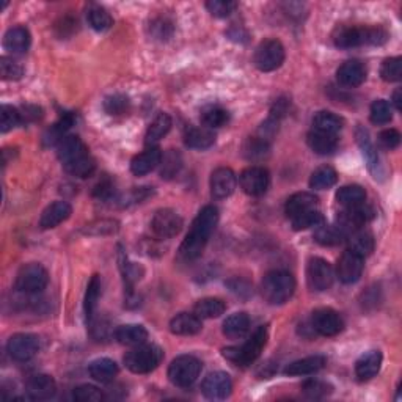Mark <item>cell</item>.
Instances as JSON below:
<instances>
[{"instance_id":"d590c367","label":"cell","mask_w":402,"mask_h":402,"mask_svg":"<svg viewBox=\"0 0 402 402\" xmlns=\"http://www.w3.org/2000/svg\"><path fill=\"white\" fill-rule=\"evenodd\" d=\"M346 233L338 227V225H325L321 223L315 229V239L317 244L325 247L340 245L341 242L346 241Z\"/></svg>"},{"instance_id":"f6af8a7d","label":"cell","mask_w":402,"mask_h":402,"mask_svg":"<svg viewBox=\"0 0 402 402\" xmlns=\"http://www.w3.org/2000/svg\"><path fill=\"white\" fill-rule=\"evenodd\" d=\"M116 231L118 222L112 220V218H101V220H94L82 228V233L88 236H109L115 234Z\"/></svg>"},{"instance_id":"44dd1931","label":"cell","mask_w":402,"mask_h":402,"mask_svg":"<svg viewBox=\"0 0 402 402\" xmlns=\"http://www.w3.org/2000/svg\"><path fill=\"white\" fill-rule=\"evenodd\" d=\"M57 383L47 374H37L27 382V394L33 401H46L54 398Z\"/></svg>"},{"instance_id":"f35d334b","label":"cell","mask_w":402,"mask_h":402,"mask_svg":"<svg viewBox=\"0 0 402 402\" xmlns=\"http://www.w3.org/2000/svg\"><path fill=\"white\" fill-rule=\"evenodd\" d=\"M336 200L344 208H353V206H360L365 203L366 191L362 186L351 184L342 186L338 192H336Z\"/></svg>"},{"instance_id":"c3c4849f","label":"cell","mask_w":402,"mask_h":402,"mask_svg":"<svg viewBox=\"0 0 402 402\" xmlns=\"http://www.w3.org/2000/svg\"><path fill=\"white\" fill-rule=\"evenodd\" d=\"M393 109L385 99H377L371 104V121L374 124H387L392 121Z\"/></svg>"},{"instance_id":"2e32d148","label":"cell","mask_w":402,"mask_h":402,"mask_svg":"<svg viewBox=\"0 0 402 402\" xmlns=\"http://www.w3.org/2000/svg\"><path fill=\"white\" fill-rule=\"evenodd\" d=\"M365 268V258H362L352 250H346L338 259V265H336V275L341 283L344 285H352L357 283L360 277L363 274Z\"/></svg>"},{"instance_id":"91938a15","label":"cell","mask_w":402,"mask_h":402,"mask_svg":"<svg viewBox=\"0 0 402 402\" xmlns=\"http://www.w3.org/2000/svg\"><path fill=\"white\" fill-rule=\"evenodd\" d=\"M402 98H401V90H396L394 94H393V104L396 105V109L401 110L402 109Z\"/></svg>"},{"instance_id":"6da1fadb","label":"cell","mask_w":402,"mask_h":402,"mask_svg":"<svg viewBox=\"0 0 402 402\" xmlns=\"http://www.w3.org/2000/svg\"><path fill=\"white\" fill-rule=\"evenodd\" d=\"M218 223V209L216 206H204L198 212L192 223L191 231L187 233L186 239L180 247V255L184 259H195L203 253L206 244L214 233Z\"/></svg>"},{"instance_id":"d6a6232c","label":"cell","mask_w":402,"mask_h":402,"mask_svg":"<svg viewBox=\"0 0 402 402\" xmlns=\"http://www.w3.org/2000/svg\"><path fill=\"white\" fill-rule=\"evenodd\" d=\"M308 146L311 148L316 155H332V152L336 150L338 146V139L333 134H327V132H321V131H313L308 134Z\"/></svg>"},{"instance_id":"83f0119b","label":"cell","mask_w":402,"mask_h":402,"mask_svg":"<svg viewBox=\"0 0 402 402\" xmlns=\"http://www.w3.org/2000/svg\"><path fill=\"white\" fill-rule=\"evenodd\" d=\"M115 340L124 346H139L148 340V330L143 325L126 324L115 330Z\"/></svg>"},{"instance_id":"ac0fdd59","label":"cell","mask_w":402,"mask_h":402,"mask_svg":"<svg viewBox=\"0 0 402 402\" xmlns=\"http://www.w3.org/2000/svg\"><path fill=\"white\" fill-rule=\"evenodd\" d=\"M211 195L216 200H225L233 195L238 184L234 171L228 167H220L212 171L211 175Z\"/></svg>"},{"instance_id":"680465c9","label":"cell","mask_w":402,"mask_h":402,"mask_svg":"<svg viewBox=\"0 0 402 402\" xmlns=\"http://www.w3.org/2000/svg\"><path fill=\"white\" fill-rule=\"evenodd\" d=\"M381 143L387 148V150H394L401 143V134L396 129H385L379 135Z\"/></svg>"},{"instance_id":"9f6ffc18","label":"cell","mask_w":402,"mask_h":402,"mask_svg":"<svg viewBox=\"0 0 402 402\" xmlns=\"http://www.w3.org/2000/svg\"><path fill=\"white\" fill-rule=\"evenodd\" d=\"M73 398L78 402H101L104 399V394L94 385H80L74 388Z\"/></svg>"},{"instance_id":"7a4b0ae2","label":"cell","mask_w":402,"mask_h":402,"mask_svg":"<svg viewBox=\"0 0 402 402\" xmlns=\"http://www.w3.org/2000/svg\"><path fill=\"white\" fill-rule=\"evenodd\" d=\"M57 155L60 159L64 170L76 178H88L93 175L96 164L90 156L87 145L82 141L78 135H67L57 146Z\"/></svg>"},{"instance_id":"d6986e66","label":"cell","mask_w":402,"mask_h":402,"mask_svg":"<svg viewBox=\"0 0 402 402\" xmlns=\"http://www.w3.org/2000/svg\"><path fill=\"white\" fill-rule=\"evenodd\" d=\"M73 214V208L67 201H54L43 211L40 217V227L43 229L57 228L58 225L67 222Z\"/></svg>"},{"instance_id":"5b68a950","label":"cell","mask_w":402,"mask_h":402,"mask_svg":"<svg viewBox=\"0 0 402 402\" xmlns=\"http://www.w3.org/2000/svg\"><path fill=\"white\" fill-rule=\"evenodd\" d=\"M269 332L265 325L258 327L253 335L248 338L242 346H233L223 349V357L233 362L238 366H250L252 363H255L258 357L261 356L263 349L265 347V342H268Z\"/></svg>"},{"instance_id":"ee69618b","label":"cell","mask_w":402,"mask_h":402,"mask_svg":"<svg viewBox=\"0 0 402 402\" xmlns=\"http://www.w3.org/2000/svg\"><path fill=\"white\" fill-rule=\"evenodd\" d=\"M120 268L123 272V279H124V285L128 288V295L131 297L134 294L132 292V286L135 281H139L141 279V274H143V270L141 268H139L137 264L134 263H129L128 261V256L120 253Z\"/></svg>"},{"instance_id":"4fadbf2b","label":"cell","mask_w":402,"mask_h":402,"mask_svg":"<svg viewBox=\"0 0 402 402\" xmlns=\"http://www.w3.org/2000/svg\"><path fill=\"white\" fill-rule=\"evenodd\" d=\"M311 329L322 336H335L342 332L344 321L332 308H319L311 315Z\"/></svg>"},{"instance_id":"8992f818","label":"cell","mask_w":402,"mask_h":402,"mask_svg":"<svg viewBox=\"0 0 402 402\" xmlns=\"http://www.w3.org/2000/svg\"><path fill=\"white\" fill-rule=\"evenodd\" d=\"M164 351L156 344H139L124 356V365L134 374H148L161 365Z\"/></svg>"},{"instance_id":"30bf717a","label":"cell","mask_w":402,"mask_h":402,"mask_svg":"<svg viewBox=\"0 0 402 402\" xmlns=\"http://www.w3.org/2000/svg\"><path fill=\"white\" fill-rule=\"evenodd\" d=\"M239 184L241 189L250 197H259L268 192L270 184V175L264 167H258V165H252L245 170H242L239 175Z\"/></svg>"},{"instance_id":"1f68e13d","label":"cell","mask_w":402,"mask_h":402,"mask_svg":"<svg viewBox=\"0 0 402 402\" xmlns=\"http://www.w3.org/2000/svg\"><path fill=\"white\" fill-rule=\"evenodd\" d=\"M171 129V118L165 112H161L155 120L151 121L145 135V143L148 146H156Z\"/></svg>"},{"instance_id":"f1b7e54d","label":"cell","mask_w":402,"mask_h":402,"mask_svg":"<svg viewBox=\"0 0 402 402\" xmlns=\"http://www.w3.org/2000/svg\"><path fill=\"white\" fill-rule=\"evenodd\" d=\"M325 363H327V358L324 356H311L305 357L297 362H292L291 365H288L285 368L286 376H310L315 374L319 369H322Z\"/></svg>"},{"instance_id":"816d5d0a","label":"cell","mask_w":402,"mask_h":402,"mask_svg":"<svg viewBox=\"0 0 402 402\" xmlns=\"http://www.w3.org/2000/svg\"><path fill=\"white\" fill-rule=\"evenodd\" d=\"M24 74V68L19 62L10 57L0 58V76L3 80H17Z\"/></svg>"},{"instance_id":"6f0895ef","label":"cell","mask_w":402,"mask_h":402,"mask_svg":"<svg viewBox=\"0 0 402 402\" xmlns=\"http://www.w3.org/2000/svg\"><path fill=\"white\" fill-rule=\"evenodd\" d=\"M330 392H332V387L321 381H308L304 383V393L311 399H321Z\"/></svg>"},{"instance_id":"74e56055","label":"cell","mask_w":402,"mask_h":402,"mask_svg":"<svg viewBox=\"0 0 402 402\" xmlns=\"http://www.w3.org/2000/svg\"><path fill=\"white\" fill-rule=\"evenodd\" d=\"M225 310H227V305L225 302L216 297H206L198 300L193 306V313L200 319H216L220 317Z\"/></svg>"},{"instance_id":"4316f807","label":"cell","mask_w":402,"mask_h":402,"mask_svg":"<svg viewBox=\"0 0 402 402\" xmlns=\"http://www.w3.org/2000/svg\"><path fill=\"white\" fill-rule=\"evenodd\" d=\"M346 241L349 242V250L357 253L362 258L371 255V252L374 250V238L365 228H358L347 233Z\"/></svg>"},{"instance_id":"3957f363","label":"cell","mask_w":402,"mask_h":402,"mask_svg":"<svg viewBox=\"0 0 402 402\" xmlns=\"http://www.w3.org/2000/svg\"><path fill=\"white\" fill-rule=\"evenodd\" d=\"M388 33L382 27H347L335 35V46L340 49H352L360 46H382L387 43Z\"/></svg>"},{"instance_id":"b9f144b4","label":"cell","mask_w":402,"mask_h":402,"mask_svg":"<svg viewBox=\"0 0 402 402\" xmlns=\"http://www.w3.org/2000/svg\"><path fill=\"white\" fill-rule=\"evenodd\" d=\"M99 295H101V279H99V275H93L90 283H88V286H87L85 304H84L87 321H91L94 316V310H96V306H98Z\"/></svg>"},{"instance_id":"52a82bcc","label":"cell","mask_w":402,"mask_h":402,"mask_svg":"<svg viewBox=\"0 0 402 402\" xmlns=\"http://www.w3.org/2000/svg\"><path fill=\"white\" fill-rule=\"evenodd\" d=\"M201 372V362L193 356L176 357L168 366V379L176 387L187 388L195 383Z\"/></svg>"},{"instance_id":"8d00e7d4","label":"cell","mask_w":402,"mask_h":402,"mask_svg":"<svg viewBox=\"0 0 402 402\" xmlns=\"http://www.w3.org/2000/svg\"><path fill=\"white\" fill-rule=\"evenodd\" d=\"M342 124H344V121H342L341 116L327 110L319 112V114H316L315 118H313V129H315V131L333 135H338V132L342 129Z\"/></svg>"},{"instance_id":"7c38bea8","label":"cell","mask_w":402,"mask_h":402,"mask_svg":"<svg viewBox=\"0 0 402 402\" xmlns=\"http://www.w3.org/2000/svg\"><path fill=\"white\" fill-rule=\"evenodd\" d=\"M333 269L322 258H311L306 265V281L313 291L322 292L333 285Z\"/></svg>"},{"instance_id":"d4e9b609","label":"cell","mask_w":402,"mask_h":402,"mask_svg":"<svg viewBox=\"0 0 402 402\" xmlns=\"http://www.w3.org/2000/svg\"><path fill=\"white\" fill-rule=\"evenodd\" d=\"M382 353L379 351H369L363 353L356 363V374L360 381H369L379 374L382 368Z\"/></svg>"},{"instance_id":"e0dca14e","label":"cell","mask_w":402,"mask_h":402,"mask_svg":"<svg viewBox=\"0 0 402 402\" xmlns=\"http://www.w3.org/2000/svg\"><path fill=\"white\" fill-rule=\"evenodd\" d=\"M372 217H374V212L368 206H365V203L353 206V208H344V211L338 214V227L347 234L353 229L363 228Z\"/></svg>"},{"instance_id":"ba28073f","label":"cell","mask_w":402,"mask_h":402,"mask_svg":"<svg viewBox=\"0 0 402 402\" xmlns=\"http://www.w3.org/2000/svg\"><path fill=\"white\" fill-rule=\"evenodd\" d=\"M47 283H49V275L47 270L41 264L30 263L22 265L16 275L15 286L17 291L26 294H38L44 291Z\"/></svg>"},{"instance_id":"7bdbcfd3","label":"cell","mask_w":402,"mask_h":402,"mask_svg":"<svg viewBox=\"0 0 402 402\" xmlns=\"http://www.w3.org/2000/svg\"><path fill=\"white\" fill-rule=\"evenodd\" d=\"M229 120V114L222 107H217V105H212V107L204 109L201 112V123L204 124V128L208 129H216L222 128Z\"/></svg>"},{"instance_id":"e575fe53","label":"cell","mask_w":402,"mask_h":402,"mask_svg":"<svg viewBox=\"0 0 402 402\" xmlns=\"http://www.w3.org/2000/svg\"><path fill=\"white\" fill-rule=\"evenodd\" d=\"M88 372L94 381L101 383H109L118 374V365L110 358H98L88 366Z\"/></svg>"},{"instance_id":"bcb514c9","label":"cell","mask_w":402,"mask_h":402,"mask_svg":"<svg viewBox=\"0 0 402 402\" xmlns=\"http://www.w3.org/2000/svg\"><path fill=\"white\" fill-rule=\"evenodd\" d=\"M244 155L250 161H259L269 155V143L265 139L253 137L248 139L244 145Z\"/></svg>"},{"instance_id":"60d3db41","label":"cell","mask_w":402,"mask_h":402,"mask_svg":"<svg viewBox=\"0 0 402 402\" xmlns=\"http://www.w3.org/2000/svg\"><path fill=\"white\" fill-rule=\"evenodd\" d=\"M336 181H338L336 171L329 165H324V167H319L311 173L310 187L315 189V191H327V189L336 184Z\"/></svg>"},{"instance_id":"4dcf8cb0","label":"cell","mask_w":402,"mask_h":402,"mask_svg":"<svg viewBox=\"0 0 402 402\" xmlns=\"http://www.w3.org/2000/svg\"><path fill=\"white\" fill-rule=\"evenodd\" d=\"M250 330V317L247 313H234L223 322V335L229 340L244 338Z\"/></svg>"},{"instance_id":"9a60e30c","label":"cell","mask_w":402,"mask_h":402,"mask_svg":"<svg viewBox=\"0 0 402 402\" xmlns=\"http://www.w3.org/2000/svg\"><path fill=\"white\" fill-rule=\"evenodd\" d=\"M201 392H203L206 398L212 401L227 399L233 392L231 377L222 371L211 372V374L204 377L203 383H201Z\"/></svg>"},{"instance_id":"7402d4cb","label":"cell","mask_w":402,"mask_h":402,"mask_svg":"<svg viewBox=\"0 0 402 402\" xmlns=\"http://www.w3.org/2000/svg\"><path fill=\"white\" fill-rule=\"evenodd\" d=\"M162 162V152L157 146H150L131 161V171L135 176H145Z\"/></svg>"},{"instance_id":"db71d44e","label":"cell","mask_w":402,"mask_h":402,"mask_svg":"<svg viewBox=\"0 0 402 402\" xmlns=\"http://www.w3.org/2000/svg\"><path fill=\"white\" fill-rule=\"evenodd\" d=\"M206 8L209 10V13L216 17H228L234 13V10L238 8V3L233 0H209L206 3Z\"/></svg>"},{"instance_id":"f5cc1de1","label":"cell","mask_w":402,"mask_h":402,"mask_svg":"<svg viewBox=\"0 0 402 402\" xmlns=\"http://www.w3.org/2000/svg\"><path fill=\"white\" fill-rule=\"evenodd\" d=\"M181 156L178 155L176 151H168L167 155L162 156V170H161V175H162V178L165 180H170V178H173V176L178 173L180 168H181Z\"/></svg>"},{"instance_id":"f907efd6","label":"cell","mask_w":402,"mask_h":402,"mask_svg":"<svg viewBox=\"0 0 402 402\" xmlns=\"http://www.w3.org/2000/svg\"><path fill=\"white\" fill-rule=\"evenodd\" d=\"M402 76V58L392 57L387 58L381 67V78L385 82H398Z\"/></svg>"},{"instance_id":"f546056e","label":"cell","mask_w":402,"mask_h":402,"mask_svg":"<svg viewBox=\"0 0 402 402\" xmlns=\"http://www.w3.org/2000/svg\"><path fill=\"white\" fill-rule=\"evenodd\" d=\"M356 137H357L360 148H362V152H363V156L366 159V162H368V168L372 171V173L376 175V178H377V175H381V171H379L381 161H379V155H377L376 146L369 139L368 131H366L365 128L360 126L357 129Z\"/></svg>"},{"instance_id":"8fae6325","label":"cell","mask_w":402,"mask_h":402,"mask_svg":"<svg viewBox=\"0 0 402 402\" xmlns=\"http://www.w3.org/2000/svg\"><path fill=\"white\" fill-rule=\"evenodd\" d=\"M182 218L173 209H159L151 218V229L157 238L171 239L178 236L182 229Z\"/></svg>"},{"instance_id":"ffe728a7","label":"cell","mask_w":402,"mask_h":402,"mask_svg":"<svg viewBox=\"0 0 402 402\" xmlns=\"http://www.w3.org/2000/svg\"><path fill=\"white\" fill-rule=\"evenodd\" d=\"M336 79H338L340 85L347 88L360 87L366 79V68L363 63L358 60H349L344 62L336 71Z\"/></svg>"},{"instance_id":"681fc988","label":"cell","mask_w":402,"mask_h":402,"mask_svg":"<svg viewBox=\"0 0 402 402\" xmlns=\"http://www.w3.org/2000/svg\"><path fill=\"white\" fill-rule=\"evenodd\" d=\"M291 223H292V228L295 229V231H304V229L316 228L321 223H324V217H322L321 212L315 209V211L305 212V214L292 218Z\"/></svg>"},{"instance_id":"cb8c5ba5","label":"cell","mask_w":402,"mask_h":402,"mask_svg":"<svg viewBox=\"0 0 402 402\" xmlns=\"http://www.w3.org/2000/svg\"><path fill=\"white\" fill-rule=\"evenodd\" d=\"M201 319L192 313H180L170 321V332L180 336H192L201 332Z\"/></svg>"},{"instance_id":"9c48e42d","label":"cell","mask_w":402,"mask_h":402,"mask_svg":"<svg viewBox=\"0 0 402 402\" xmlns=\"http://www.w3.org/2000/svg\"><path fill=\"white\" fill-rule=\"evenodd\" d=\"M253 62L263 73L279 69L285 62V47L279 40H265L256 47Z\"/></svg>"},{"instance_id":"603a6c76","label":"cell","mask_w":402,"mask_h":402,"mask_svg":"<svg viewBox=\"0 0 402 402\" xmlns=\"http://www.w3.org/2000/svg\"><path fill=\"white\" fill-rule=\"evenodd\" d=\"M317 209V197L310 192H297L288 198L285 204L286 216L291 218L299 217L305 212Z\"/></svg>"},{"instance_id":"7dc6e473","label":"cell","mask_w":402,"mask_h":402,"mask_svg":"<svg viewBox=\"0 0 402 402\" xmlns=\"http://www.w3.org/2000/svg\"><path fill=\"white\" fill-rule=\"evenodd\" d=\"M21 121H22V118H21L19 110L7 104L2 105V109H0V131H2L3 134L13 131L15 128L19 126Z\"/></svg>"},{"instance_id":"277c9868","label":"cell","mask_w":402,"mask_h":402,"mask_svg":"<svg viewBox=\"0 0 402 402\" xmlns=\"http://www.w3.org/2000/svg\"><path fill=\"white\" fill-rule=\"evenodd\" d=\"M295 279L286 270H272L261 281V294L270 305H283L292 297Z\"/></svg>"},{"instance_id":"11a10c76","label":"cell","mask_w":402,"mask_h":402,"mask_svg":"<svg viewBox=\"0 0 402 402\" xmlns=\"http://www.w3.org/2000/svg\"><path fill=\"white\" fill-rule=\"evenodd\" d=\"M104 109L109 115H124L129 110V99L124 94H112L104 101Z\"/></svg>"},{"instance_id":"ab89813d","label":"cell","mask_w":402,"mask_h":402,"mask_svg":"<svg viewBox=\"0 0 402 402\" xmlns=\"http://www.w3.org/2000/svg\"><path fill=\"white\" fill-rule=\"evenodd\" d=\"M87 21L88 26L96 32H105L114 26V19H112L109 11L99 7V5H91V7L87 10Z\"/></svg>"},{"instance_id":"484cf974","label":"cell","mask_w":402,"mask_h":402,"mask_svg":"<svg viewBox=\"0 0 402 402\" xmlns=\"http://www.w3.org/2000/svg\"><path fill=\"white\" fill-rule=\"evenodd\" d=\"M32 37L26 27H13L5 33L3 47L11 54H24L30 47Z\"/></svg>"},{"instance_id":"5bb4252c","label":"cell","mask_w":402,"mask_h":402,"mask_svg":"<svg viewBox=\"0 0 402 402\" xmlns=\"http://www.w3.org/2000/svg\"><path fill=\"white\" fill-rule=\"evenodd\" d=\"M7 351L16 362H28L38 353L40 340L30 333H16L8 340Z\"/></svg>"},{"instance_id":"836d02e7","label":"cell","mask_w":402,"mask_h":402,"mask_svg":"<svg viewBox=\"0 0 402 402\" xmlns=\"http://www.w3.org/2000/svg\"><path fill=\"white\" fill-rule=\"evenodd\" d=\"M184 143L192 150H208L216 143V134L208 128H191L184 135Z\"/></svg>"}]
</instances>
